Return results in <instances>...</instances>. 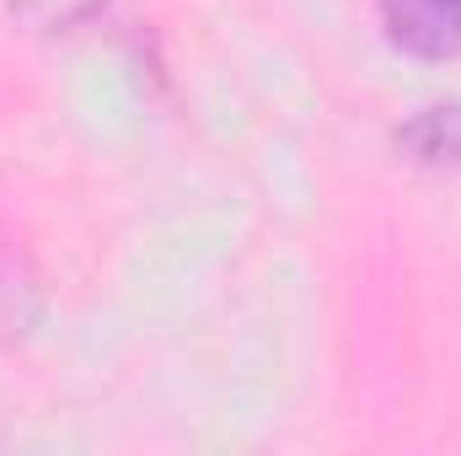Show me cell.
I'll return each instance as SVG.
<instances>
[{
  "label": "cell",
  "instance_id": "2",
  "mask_svg": "<svg viewBox=\"0 0 461 456\" xmlns=\"http://www.w3.org/2000/svg\"><path fill=\"white\" fill-rule=\"evenodd\" d=\"M402 150L424 167H461V103H435L397 129Z\"/></svg>",
  "mask_w": 461,
  "mask_h": 456
},
{
  "label": "cell",
  "instance_id": "1",
  "mask_svg": "<svg viewBox=\"0 0 461 456\" xmlns=\"http://www.w3.org/2000/svg\"><path fill=\"white\" fill-rule=\"evenodd\" d=\"M386 38L413 59L461 54V0H375Z\"/></svg>",
  "mask_w": 461,
  "mask_h": 456
},
{
  "label": "cell",
  "instance_id": "3",
  "mask_svg": "<svg viewBox=\"0 0 461 456\" xmlns=\"http://www.w3.org/2000/svg\"><path fill=\"white\" fill-rule=\"evenodd\" d=\"M5 5H11V16H16L22 27H32V32H43V38L76 32V27H86V22L103 11V0H5Z\"/></svg>",
  "mask_w": 461,
  "mask_h": 456
}]
</instances>
